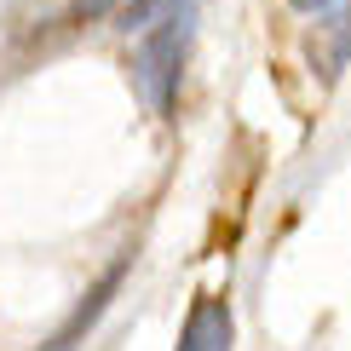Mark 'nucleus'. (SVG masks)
I'll return each instance as SVG.
<instances>
[{
  "label": "nucleus",
  "instance_id": "nucleus-1",
  "mask_svg": "<svg viewBox=\"0 0 351 351\" xmlns=\"http://www.w3.org/2000/svg\"><path fill=\"white\" fill-rule=\"evenodd\" d=\"M190 35H196V0H167L150 23L138 29V47H133V93L144 98L150 115L179 110V81H184V52Z\"/></svg>",
  "mask_w": 351,
  "mask_h": 351
},
{
  "label": "nucleus",
  "instance_id": "nucleus-2",
  "mask_svg": "<svg viewBox=\"0 0 351 351\" xmlns=\"http://www.w3.org/2000/svg\"><path fill=\"white\" fill-rule=\"evenodd\" d=\"M237 346V317H230L225 294H202L190 305L184 328H179V351H230Z\"/></svg>",
  "mask_w": 351,
  "mask_h": 351
},
{
  "label": "nucleus",
  "instance_id": "nucleus-3",
  "mask_svg": "<svg viewBox=\"0 0 351 351\" xmlns=\"http://www.w3.org/2000/svg\"><path fill=\"white\" fill-rule=\"evenodd\" d=\"M328 29L340 35V47H334V64H346V58H351V12H346V18H334Z\"/></svg>",
  "mask_w": 351,
  "mask_h": 351
},
{
  "label": "nucleus",
  "instance_id": "nucleus-4",
  "mask_svg": "<svg viewBox=\"0 0 351 351\" xmlns=\"http://www.w3.org/2000/svg\"><path fill=\"white\" fill-rule=\"evenodd\" d=\"M115 6H121V0H75V18H104Z\"/></svg>",
  "mask_w": 351,
  "mask_h": 351
},
{
  "label": "nucleus",
  "instance_id": "nucleus-5",
  "mask_svg": "<svg viewBox=\"0 0 351 351\" xmlns=\"http://www.w3.org/2000/svg\"><path fill=\"white\" fill-rule=\"evenodd\" d=\"M288 6H294V12H311V18H317V12H334L340 0H288Z\"/></svg>",
  "mask_w": 351,
  "mask_h": 351
},
{
  "label": "nucleus",
  "instance_id": "nucleus-6",
  "mask_svg": "<svg viewBox=\"0 0 351 351\" xmlns=\"http://www.w3.org/2000/svg\"><path fill=\"white\" fill-rule=\"evenodd\" d=\"M52 351H69V346H52Z\"/></svg>",
  "mask_w": 351,
  "mask_h": 351
}]
</instances>
